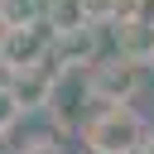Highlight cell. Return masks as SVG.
I'll return each mask as SVG.
<instances>
[{
  "label": "cell",
  "mask_w": 154,
  "mask_h": 154,
  "mask_svg": "<svg viewBox=\"0 0 154 154\" xmlns=\"http://www.w3.org/2000/svg\"><path fill=\"white\" fill-rule=\"evenodd\" d=\"M144 135H149V125L135 106H96L82 125L87 154H135Z\"/></svg>",
  "instance_id": "cell-1"
},
{
  "label": "cell",
  "mask_w": 154,
  "mask_h": 154,
  "mask_svg": "<svg viewBox=\"0 0 154 154\" xmlns=\"http://www.w3.org/2000/svg\"><path fill=\"white\" fill-rule=\"evenodd\" d=\"M96 96H91V72H77V67H67V72H58V82H53V96H48V116H53V130H63V135H82V125H87V106H91Z\"/></svg>",
  "instance_id": "cell-2"
},
{
  "label": "cell",
  "mask_w": 154,
  "mask_h": 154,
  "mask_svg": "<svg viewBox=\"0 0 154 154\" xmlns=\"http://www.w3.org/2000/svg\"><path fill=\"white\" fill-rule=\"evenodd\" d=\"M140 82H144V67H135L125 58H101L91 67V96H96V106H130L135 91H140Z\"/></svg>",
  "instance_id": "cell-3"
},
{
  "label": "cell",
  "mask_w": 154,
  "mask_h": 154,
  "mask_svg": "<svg viewBox=\"0 0 154 154\" xmlns=\"http://www.w3.org/2000/svg\"><path fill=\"white\" fill-rule=\"evenodd\" d=\"M48 63L58 67V72H67V67H96L101 63V24H87V29H67V34H53V53H48Z\"/></svg>",
  "instance_id": "cell-4"
},
{
  "label": "cell",
  "mask_w": 154,
  "mask_h": 154,
  "mask_svg": "<svg viewBox=\"0 0 154 154\" xmlns=\"http://www.w3.org/2000/svg\"><path fill=\"white\" fill-rule=\"evenodd\" d=\"M48 53H53V24H48V19H34V24L10 29V43H5V58H0V63L14 72V67L48 63Z\"/></svg>",
  "instance_id": "cell-5"
},
{
  "label": "cell",
  "mask_w": 154,
  "mask_h": 154,
  "mask_svg": "<svg viewBox=\"0 0 154 154\" xmlns=\"http://www.w3.org/2000/svg\"><path fill=\"white\" fill-rule=\"evenodd\" d=\"M5 82H10V91H14V101H19L24 111H48V96H53L58 67H53V63L14 67V72H5Z\"/></svg>",
  "instance_id": "cell-6"
},
{
  "label": "cell",
  "mask_w": 154,
  "mask_h": 154,
  "mask_svg": "<svg viewBox=\"0 0 154 154\" xmlns=\"http://www.w3.org/2000/svg\"><path fill=\"white\" fill-rule=\"evenodd\" d=\"M111 43H116V58H125L135 67H149L154 63V24H144V19L111 24Z\"/></svg>",
  "instance_id": "cell-7"
},
{
  "label": "cell",
  "mask_w": 154,
  "mask_h": 154,
  "mask_svg": "<svg viewBox=\"0 0 154 154\" xmlns=\"http://www.w3.org/2000/svg\"><path fill=\"white\" fill-rule=\"evenodd\" d=\"M43 19L53 24V34H67V29H87V10H82V0H48Z\"/></svg>",
  "instance_id": "cell-8"
},
{
  "label": "cell",
  "mask_w": 154,
  "mask_h": 154,
  "mask_svg": "<svg viewBox=\"0 0 154 154\" xmlns=\"http://www.w3.org/2000/svg\"><path fill=\"white\" fill-rule=\"evenodd\" d=\"M43 10H48V0H0V19H5L10 29L43 19Z\"/></svg>",
  "instance_id": "cell-9"
},
{
  "label": "cell",
  "mask_w": 154,
  "mask_h": 154,
  "mask_svg": "<svg viewBox=\"0 0 154 154\" xmlns=\"http://www.w3.org/2000/svg\"><path fill=\"white\" fill-rule=\"evenodd\" d=\"M19 116H24V106L14 101V91H10V82H0V135H10V130L19 125Z\"/></svg>",
  "instance_id": "cell-10"
},
{
  "label": "cell",
  "mask_w": 154,
  "mask_h": 154,
  "mask_svg": "<svg viewBox=\"0 0 154 154\" xmlns=\"http://www.w3.org/2000/svg\"><path fill=\"white\" fill-rule=\"evenodd\" d=\"M87 24H116V0H82Z\"/></svg>",
  "instance_id": "cell-11"
},
{
  "label": "cell",
  "mask_w": 154,
  "mask_h": 154,
  "mask_svg": "<svg viewBox=\"0 0 154 154\" xmlns=\"http://www.w3.org/2000/svg\"><path fill=\"white\" fill-rule=\"evenodd\" d=\"M14 154H63L53 135H29L24 144H14Z\"/></svg>",
  "instance_id": "cell-12"
},
{
  "label": "cell",
  "mask_w": 154,
  "mask_h": 154,
  "mask_svg": "<svg viewBox=\"0 0 154 154\" xmlns=\"http://www.w3.org/2000/svg\"><path fill=\"white\" fill-rule=\"evenodd\" d=\"M140 19V0H116V24H130Z\"/></svg>",
  "instance_id": "cell-13"
},
{
  "label": "cell",
  "mask_w": 154,
  "mask_h": 154,
  "mask_svg": "<svg viewBox=\"0 0 154 154\" xmlns=\"http://www.w3.org/2000/svg\"><path fill=\"white\" fill-rule=\"evenodd\" d=\"M140 19H144V24H154V0H140Z\"/></svg>",
  "instance_id": "cell-14"
},
{
  "label": "cell",
  "mask_w": 154,
  "mask_h": 154,
  "mask_svg": "<svg viewBox=\"0 0 154 154\" xmlns=\"http://www.w3.org/2000/svg\"><path fill=\"white\" fill-rule=\"evenodd\" d=\"M135 154H154V130H149V135L140 140V149H135Z\"/></svg>",
  "instance_id": "cell-15"
},
{
  "label": "cell",
  "mask_w": 154,
  "mask_h": 154,
  "mask_svg": "<svg viewBox=\"0 0 154 154\" xmlns=\"http://www.w3.org/2000/svg\"><path fill=\"white\" fill-rule=\"evenodd\" d=\"M5 43H10V24L0 19V58H5Z\"/></svg>",
  "instance_id": "cell-16"
},
{
  "label": "cell",
  "mask_w": 154,
  "mask_h": 154,
  "mask_svg": "<svg viewBox=\"0 0 154 154\" xmlns=\"http://www.w3.org/2000/svg\"><path fill=\"white\" fill-rule=\"evenodd\" d=\"M0 154H10V135H0Z\"/></svg>",
  "instance_id": "cell-17"
},
{
  "label": "cell",
  "mask_w": 154,
  "mask_h": 154,
  "mask_svg": "<svg viewBox=\"0 0 154 154\" xmlns=\"http://www.w3.org/2000/svg\"><path fill=\"white\" fill-rule=\"evenodd\" d=\"M149 72H154V63H149Z\"/></svg>",
  "instance_id": "cell-18"
}]
</instances>
